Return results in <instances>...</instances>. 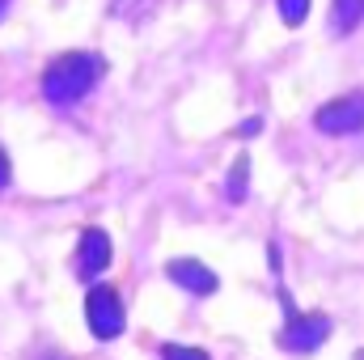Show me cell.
<instances>
[{
	"instance_id": "6da1fadb",
	"label": "cell",
	"mask_w": 364,
	"mask_h": 360,
	"mask_svg": "<svg viewBox=\"0 0 364 360\" xmlns=\"http://www.w3.org/2000/svg\"><path fill=\"white\" fill-rule=\"evenodd\" d=\"M102 73H106L102 55H93V51H64L43 73V97L51 106H77L81 97L93 93V85L102 81Z\"/></svg>"
},
{
	"instance_id": "7a4b0ae2",
	"label": "cell",
	"mask_w": 364,
	"mask_h": 360,
	"mask_svg": "<svg viewBox=\"0 0 364 360\" xmlns=\"http://www.w3.org/2000/svg\"><path fill=\"white\" fill-rule=\"evenodd\" d=\"M279 305H284V331H279V344L288 348V352H296V356H309V352H318L326 339H331V331H335V322L322 314V309H314V314H296V305H292V297L279 288Z\"/></svg>"
},
{
	"instance_id": "3957f363",
	"label": "cell",
	"mask_w": 364,
	"mask_h": 360,
	"mask_svg": "<svg viewBox=\"0 0 364 360\" xmlns=\"http://www.w3.org/2000/svg\"><path fill=\"white\" fill-rule=\"evenodd\" d=\"M85 318H90V331L97 339H119L123 327H127L123 297L110 284H93L90 292H85Z\"/></svg>"
},
{
	"instance_id": "277c9868",
	"label": "cell",
	"mask_w": 364,
	"mask_h": 360,
	"mask_svg": "<svg viewBox=\"0 0 364 360\" xmlns=\"http://www.w3.org/2000/svg\"><path fill=\"white\" fill-rule=\"evenodd\" d=\"M314 123L326 136H352V132H360L364 127V93H343V97L318 106Z\"/></svg>"
},
{
	"instance_id": "5b68a950",
	"label": "cell",
	"mask_w": 364,
	"mask_h": 360,
	"mask_svg": "<svg viewBox=\"0 0 364 360\" xmlns=\"http://www.w3.org/2000/svg\"><path fill=\"white\" fill-rule=\"evenodd\" d=\"M166 275L178 284V288H186V292H195V297H212L216 288H220V280H216V271L203 268L199 259H170L166 263Z\"/></svg>"
},
{
	"instance_id": "8992f818",
	"label": "cell",
	"mask_w": 364,
	"mask_h": 360,
	"mask_svg": "<svg viewBox=\"0 0 364 360\" xmlns=\"http://www.w3.org/2000/svg\"><path fill=\"white\" fill-rule=\"evenodd\" d=\"M106 268H110V233L106 229H85L81 246H77V271H81V280H97Z\"/></svg>"
},
{
	"instance_id": "52a82bcc",
	"label": "cell",
	"mask_w": 364,
	"mask_h": 360,
	"mask_svg": "<svg viewBox=\"0 0 364 360\" xmlns=\"http://www.w3.org/2000/svg\"><path fill=\"white\" fill-rule=\"evenodd\" d=\"M364 21V0H331V30L335 34H352Z\"/></svg>"
},
{
	"instance_id": "ba28073f",
	"label": "cell",
	"mask_w": 364,
	"mask_h": 360,
	"mask_svg": "<svg viewBox=\"0 0 364 360\" xmlns=\"http://www.w3.org/2000/svg\"><path fill=\"white\" fill-rule=\"evenodd\" d=\"M246 191H250V157L242 153V157H237V166L229 170V182H225V195H229L233 203H242V199H246Z\"/></svg>"
},
{
	"instance_id": "9c48e42d",
	"label": "cell",
	"mask_w": 364,
	"mask_h": 360,
	"mask_svg": "<svg viewBox=\"0 0 364 360\" xmlns=\"http://www.w3.org/2000/svg\"><path fill=\"white\" fill-rule=\"evenodd\" d=\"M279 17L284 26H301L309 17V0H279Z\"/></svg>"
},
{
	"instance_id": "30bf717a",
	"label": "cell",
	"mask_w": 364,
	"mask_h": 360,
	"mask_svg": "<svg viewBox=\"0 0 364 360\" xmlns=\"http://www.w3.org/2000/svg\"><path fill=\"white\" fill-rule=\"evenodd\" d=\"M161 360H212L199 348H186V344H161Z\"/></svg>"
},
{
	"instance_id": "8fae6325",
	"label": "cell",
	"mask_w": 364,
	"mask_h": 360,
	"mask_svg": "<svg viewBox=\"0 0 364 360\" xmlns=\"http://www.w3.org/2000/svg\"><path fill=\"white\" fill-rule=\"evenodd\" d=\"M9 179H13V166H9V153L0 149V191L9 186Z\"/></svg>"
},
{
	"instance_id": "7c38bea8",
	"label": "cell",
	"mask_w": 364,
	"mask_h": 360,
	"mask_svg": "<svg viewBox=\"0 0 364 360\" xmlns=\"http://www.w3.org/2000/svg\"><path fill=\"white\" fill-rule=\"evenodd\" d=\"M4 9H9V0H0V17H4Z\"/></svg>"
},
{
	"instance_id": "4fadbf2b",
	"label": "cell",
	"mask_w": 364,
	"mask_h": 360,
	"mask_svg": "<svg viewBox=\"0 0 364 360\" xmlns=\"http://www.w3.org/2000/svg\"><path fill=\"white\" fill-rule=\"evenodd\" d=\"M43 360H64V356H51V352H47V356H43Z\"/></svg>"
},
{
	"instance_id": "5bb4252c",
	"label": "cell",
	"mask_w": 364,
	"mask_h": 360,
	"mask_svg": "<svg viewBox=\"0 0 364 360\" xmlns=\"http://www.w3.org/2000/svg\"><path fill=\"white\" fill-rule=\"evenodd\" d=\"M356 360H364V352H356Z\"/></svg>"
}]
</instances>
